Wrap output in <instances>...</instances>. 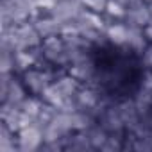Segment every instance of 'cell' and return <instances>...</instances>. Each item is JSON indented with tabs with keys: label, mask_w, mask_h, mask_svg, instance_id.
Listing matches in <instances>:
<instances>
[{
	"label": "cell",
	"mask_w": 152,
	"mask_h": 152,
	"mask_svg": "<svg viewBox=\"0 0 152 152\" xmlns=\"http://www.w3.org/2000/svg\"><path fill=\"white\" fill-rule=\"evenodd\" d=\"M131 25L129 23H111L104 29L106 39L115 47H127L131 38Z\"/></svg>",
	"instance_id": "2"
},
{
	"label": "cell",
	"mask_w": 152,
	"mask_h": 152,
	"mask_svg": "<svg viewBox=\"0 0 152 152\" xmlns=\"http://www.w3.org/2000/svg\"><path fill=\"white\" fill-rule=\"evenodd\" d=\"M107 2H109V0H81L83 7H84L86 11H90V13H95V15L106 13Z\"/></svg>",
	"instance_id": "3"
},
{
	"label": "cell",
	"mask_w": 152,
	"mask_h": 152,
	"mask_svg": "<svg viewBox=\"0 0 152 152\" xmlns=\"http://www.w3.org/2000/svg\"><path fill=\"white\" fill-rule=\"evenodd\" d=\"M145 2H147V4H152V0H145Z\"/></svg>",
	"instance_id": "5"
},
{
	"label": "cell",
	"mask_w": 152,
	"mask_h": 152,
	"mask_svg": "<svg viewBox=\"0 0 152 152\" xmlns=\"http://www.w3.org/2000/svg\"><path fill=\"white\" fill-rule=\"evenodd\" d=\"M143 36H145V39L148 43H152V23H147L143 27Z\"/></svg>",
	"instance_id": "4"
},
{
	"label": "cell",
	"mask_w": 152,
	"mask_h": 152,
	"mask_svg": "<svg viewBox=\"0 0 152 152\" xmlns=\"http://www.w3.org/2000/svg\"><path fill=\"white\" fill-rule=\"evenodd\" d=\"M16 140H18V150H34V148H38L45 141L43 125L34 120L32 124L22 127L16 132Z\"/></svg>",
	"instance_id": "1"
}]
</instances>
